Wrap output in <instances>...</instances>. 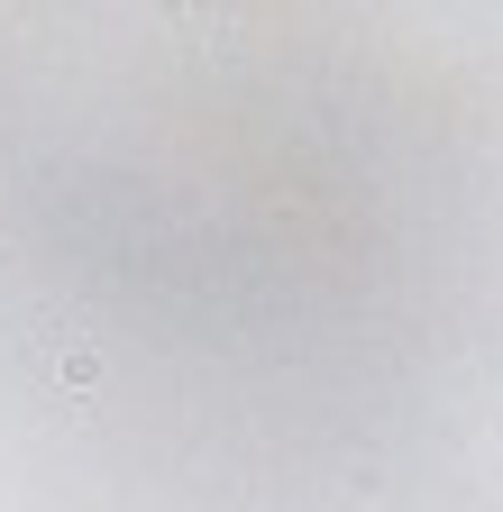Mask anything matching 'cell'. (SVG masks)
<instances>
[{
    "instance_id": "cell-1",
    "label": "cell",
    "mask_w": 503,
    "mask_h": 512,
    "mask_svg": "<svg viewBox=\"0 0 503 512\" xmlns=\"http://www.w3.org/2000/svg\"><path fill=\"white\" fill-rule=\"evenodd\" d=\"M55 384H101V357L92 348H65V357H55Z\"/></svg>"
}]
</instances>
